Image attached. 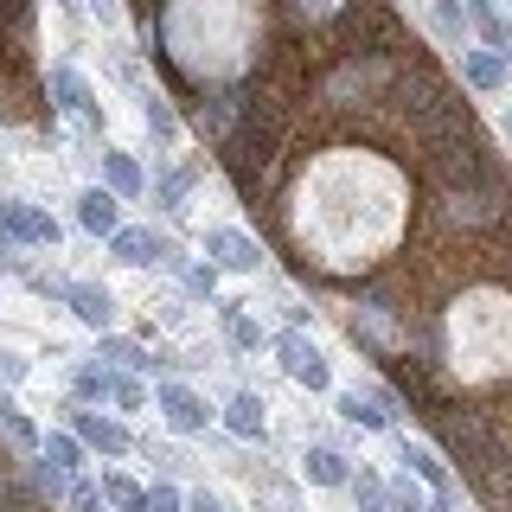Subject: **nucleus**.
<instances>
[{
    "label": "nucleus",
    "instance_id": "nucleus-23",
    "mask_svg": "<svg viewBox=\"0 0 512 512\" xmlns=\"http://www.w3.org/2000/svg\"><path fill=\"white\" fill-rule=\"evenodd\" d=\"M77 391H84V397H109V378L96 372V365H84V372H77Z\"/></svg>",
    "mask_w": 512,
    "mask_h": 512
},
{
    "label": "nucleus",
    "instance_id": "nucleus-3",
    "mask_svg": "<svg viewBox=\"0 0 512 512\" xmlns=\"http://www.w3.org/2000/svg\"><path fill=\"white\" fill-rule=\"evenodd\" d=\"M0 231L26 237V244H58V224L45 212H32V205H20V199H0Z\"/></svg>",
    "mask_w": 512,
    "mask_h": 512
},
{
    "label": "nucleus",
    "instance_id": "nucleus-29",
    "mask_svg": "<svg viewBox=\"0 0 512 512\" xmlns=\"http://www.w3.org/2000/svg\"><path fill=\"white\" fill-rule=\"evenodd\" d=\"M391 512H423V500H416L410 487H397V493H391Z\"/></svg>",
    "mask_w": 512,
    "mask_h": 512
},
{
    "label": "nucleus",
    "instance_id": "nucleus-27",
    "mask_svg": "<svg viewBox=\"0 0 512 512\" xmlns=\"http://www.w3.org/2000/svg\"><path fill=\"white\" fill-rule=\"evenodd\" d=\"M71 506H77V512H96V506H103V493H96V487H77Z\"/></svg>",
    "mask_w": 512,
    "mask_h": 512
},
{
    "label": "nucleus",
    "instance_id": "nucleus-22",
    "mask_svg": "<svg viewBox=\"0 0 512 512\" xmlns=\"http://www.w3.org/2000/svg\"><path fill=\"white\" fill-rule=\"evenodd\" d=\"M103 359H116V365H148V352L128 346V340H109V346H103Z\"/></svg>",
    "mask_w": 512,
    "mask_h": 512
},
{
    "label": "nucleus",
    "instance_id": "nucleus-2",
    "mask_svg": "<svg viewBox=\"0 0 512 512\" xmlns=\"http://www.w3.org/2000/svg\"><path fill=\"white\" fill-rule=\"evenodd\" d=\"M52 96H58V109H64V116H71V122H103V109H96V96H90V84H84V77H77L71 71V64H52Z\"/></svg>",
    "mask_w": 512,
    "mask_h": 512
},
{
    "label": "nucleus",
    "instance_id": "nucleus-12",
    "mask_svg": "<svg viewBox=\"0 0 512 512\" xmlns=\"http://www.w3.org/2000/svg\"><path fill=\"white\" fill-rule=\"evenodd\" d=\"M340 416H346V423H359V429H391V410L365 404V397H340Z\"/></svg>",
    "mask_w": 512,
    "mask_h": 512
},
{
    "label": "nucleus",
    "instance_id": "nucleus-16",
    "mask_svg": "<svg viewBox=\"0 0 512 512\" xmlns=\"http://www.w3.org/2000/svg\"><path fill=\"white\" fill-rule=\"evenodd\" d=\"M404 461H410V474H416V480H429V487H442V461L429 455V448H410V442H404Z\"/></svg>",
    "mask_w": 512,
    "mask_h": 512
},
{
    "label": "nucleus",
    "instance_id": "nucleus-5",
    "mask_svg": "<svg viewBox=\"0 0 512 512\" xmlns=\"http://www.w3.org/2000/svg\"><path fill=\"white\" fill-rule=\"evenodd\" d=\"M205 250H212L224 269H256L263 263V250H256L244 231H205Z\"/></svg>",
    "mask_w": 512,
    "mask_h": 512
},
{
    "label": "nucleus",
    "instance_id": "nucleus-25",
    "mask_svg": "<svg viewBox=\"0 0 512 512\" xmlns=\"http://www.w3.org/2000/svg\"><path fill=\"white\" fill-rule=\"evenodd\" d=\"M231 340H237V346H256V340H263V333H256V320H244V314H231Z\"/></svg>",
    "mask_w": 512,
    "mask_h": 512
},
{
    "label": "nucleus",
    "instance_id": "nucleus-11",
    "mask_svg": "<svg viewBox=\"0 0 512 512\" xmlns=\"http://www.w3.org/2000/svg\"><path fill=\"white\" fill-rule=\"evenodd\" d=\"M77 429H84V442H96V448H103V455H122V448H128V429L122 423H103V416H77Z\"/></svg>",
    "mask_w": 512,
    "mask_h": 512
},
{
    "label": "nucleus",
    "instance_id": "nucleus-7",
    "mask_svg": "<svg viewBox=\"0 0 512 512\" xmlns=\"http://www.w3.org/2000/svg\"><path fill=\"white\" fill-rule=\"evenodd\" d=\"M64 301H71V308H77V320H90V327H109V320H116V301H109V288L71 282V288H64Z\"/></svg>",
    "mask_w": 512,
    "mask_h": 512
},
{
    "label": "nucleus",
    "instance_id": "nucleus-18",
    "mask_svg": "<svg viewBox=\"0 0 512 512\" xmlns=\"http://www.w3.org/2000/svg\"><path fill=\"white\" fill-rule=\"evenodd\" d=\"M141 116H148V128H154L160 141H173V109L160 103V96H141Z\"/></svg>",
    "mask_w": 512,
    "mask_h": 512
},
{
    "label": "nucleus",
    "instance_id": "nucleus-26",
    "mask_svg": "<svg viewBox=\"0 0 512 512\" xmlns=\"http://www.w3.org/2000/svg\"><path fill=\"white\" fill-rule=\"evenodd\" d=\"M436 26L442 32H461V7H455V0H436Z\"/></svg>",
    "mask_w": 512,
    "mask_h": 512
},
{
    "label": "nucleus",
    "instance_id": "nucleus-4",
    "mask_svg": "<svg viewBox=\"0 0 512 512\" xmlns=\"http://www.w3.org/2000/svg\"><path fill=\"white\" fill-rule=\"evenodd\" d=\"M160 410H167V423L180 429V436H192V429H205V423H212V410H205L199 397L186 391V384H160Z\"/></svg>",
    "mask_w": 512,
    "mask_h": 512
},
{
    "label": "nucleus",
    "instance_id": "nucleus-20",
    "mask_svg": "<svg viewBox=\"0 0 512 512\" xmlns=\"http://www.w3.org/2000/svg\"><path fill=\"white\" fill-rule=\"evenodd\" d=\"M109 397H116L122 410H141V404H148V391H141L135 378H109Z\"/></svg>",
    "mask_w": 512,
    "mask_h": 512
},
{
    "label": "nucleus",
    "instance_id": "nucleus-8",
    "mask_svg": "<svg viewBox=\"0 0 512 512\" xmlns=\"http://www.w3.org/2000/svg\"><path fill=\"white\" fill-rule=\"evenodd\" d=\"M301 474H308L314 487H346V455H333V448H308V455H301Z\"/></svg>",
    "mask_w": 512,
    "mask_h": 512
},
{
    "label": "nucleus",
    "instance_id": "nucleus-9",
    "mask_svg": "<svg viewBox=\"0 0 512 512\" xmlns=\"http://www.w3.org/2000/svg\"><path fill=\"white\" fill-rule=\"evenodd\" d=\"M109 250H116V263H154V256H160V237L154 231H116V237H109Z\"/></svg>",
    "mask_w": 512,
    "mask_h": 512
},
{
    "label": "nucleus",
    "instance_id": "nucleus-10",
    "mask_svg": "<svg viewBox=\"0 0 512 512\" xmlns=\"http://www.w3.org/2000/svg\"><path fill=\"white\" fill-rule=\"evenodd\" d=\"M224 423H231L237 436H263V397H256V391H237L231 410H224Z\"/></svg>",
    "mask_w": 512,
    "mask_h": 512
},
{
    "label": "nucleus",
    "instance_id": "nucleus-28",
    "mask_svg": "<svg viewBox=\"0 0 512 512\" xmlns=\"http://www.w3.org/2000/svg\"><path fill=\"white\" fill-rule=\"evenodd\" d=\"M186 512H224V500H218V493H192Z\"/></svg>",
    "mask_w": 512,
    "mask_h": 512
},
{
    "label": "nucleus",
    "instance_id": "nucleus-13",
    "mask_svg": "<svg viewBox=\"0 0 512 512\" xmlns=\"http://www.w3.org/2000/svg\"><path fill=\"white\" fill-rule=\"evenodd\" d=\"M506 77V64L493 58V52H468V84H480V90H493Z\"/></svg>",
    "mask_w": 512,
    "mask_h": 512
},
{
    "label": "nucleus",
    "instance_id": "nucleus-21",
    "mask_svg": "<svg viewBox=\"0 0 512 512\" xmlns=\"http://www.w3.org/2000/svg\"><path fill=\"white\" fill-rule=\"evenodd\" d=\"M0 423H7V436H20V442H32V423L20 416V404L13 397H0Z\"/></svg>",
    "mask_w": 512,
    "mask_h": 512
},
{
    "label": "nucleus",
    "instance_id": "nucleus-1",
    "mask_svg": "<svg viewBox=\"0 0 512 512\" xmlns=\"http://www.w3.org/2000/svg\"><path fill=\"white\" fill-rule=\"evenodd\" d=\"M276 352H282V372L295 378V384H308V391H327V384H333V372H327V359H320L314 340H301V333H282Z\"/></svg>",
    "mask_w": 512,
    "mask_h": 512
},
{
    "label": "nucleus",
    "instance_id": "nucleus-17",
    "mask_svg": "<svg viewBox=\"0 0 512 512\" xmlns=\"http://www.w3.org/2000/svg\"><path fill=\"white\" fill-rule=\"evenodd\" d=\"M103 167H109V180H116V192H141V173H135L128 154H103Z\"/></svg>",
    "mask_w": 512,
    "mask_h": 512
},
{
    "label": "nucleus",
    "instance_id": "nucleus-24",
    "mask_svg": "<svg viewBox=\"0 0 512 512\" xmlns=\"http://www.w3.org/2000/svg\"><path fill=\"white\" fill-rule=\"evenodd\" d=\"M141 512H180V493H173V487H154V493H148V506H141Z\"/></svg>",
    "mask_w": 512,
    "mask_h": 512
},
{
    "label": "nucleus",
    "instance_id": "nucleus-15",
    "mask_svg": "<svg viewBox=\"0 0 512 512\" xmlns=\"http://www.w3.org/2000/svg\"><path fill=\"white\" fill-rule=\"evenodd\" d=\"M45 461H58V468L71 474V468H84V448H77L71 436H45Z\"/></svg>",
    "mask_w": 512,
    "mask_h": 512
},
{
    "label": "nucleus",
    "instance_id": "nucleus-6",
    "mask_svg": "<svg viewBox=\"0 0 512 512\" xmlns=\"http://www.w3.org/2000/svg\"><path fill=\"white\" fill-rule=\"evenodd\" d=\"M77 224H84L90 237H116L122 224H116V199H109L103 186H90L84 199H77Z\"/></svg>",
    "mask_w": 512,
    "mask_h": 512
},
{
    "label": "nucleus",
    "instance_id": "nucleus-19",
    "mask_svg": "<svg viewBox=\"0 0 512 512\" xmlns=\"http://www.w3.org/2000/svg\"><path fill=\"white\" fill-rule=\"evenodd\" d=\"M474 20L487 26V39H493V45H506V39H512V26L500 20V13H493V0H474Z\"/></svg>",
    "mask_w": 512,
    "mask_h": 512
},
{
    "label": "nucleus",
    "instance_id": "nucleus-14",
    "mask_svg": "<svg viewBox=\"0 0 512 512\" xmlns=\"http://www.w3.org/2000/svg\"><path fill=\"white\" fill-rule=\"evenodd\" d=\"M103 493H109V500H116L122 512H141V506H148V493H141L135 480H122V474H109V480H103Z\"/></svg>",
    "mask_w": 512,
    "mask_h": 512
}]
</instances>
